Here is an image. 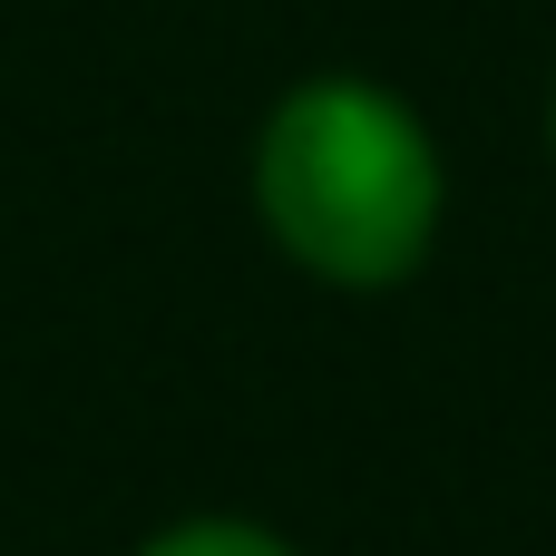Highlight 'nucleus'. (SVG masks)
I'll return each instance as SVG.
<instances>
[{
  "label": "nucleus",
  "instance_id": "obj_1",
  "mask_svg": "<svg viewBox=\"0 0 556 556\" xmlns=\"http://www.w3.org/2000/svg\"><path fill=\"white\" fill-rule=\"evenodd\" d=\"M254 215L313 283L391 293L440 244L450 166L401 88L362 68H313L254 127Z\"/></svg>",
  "mask_w": 556,
  "mask_h": 556
},
{
  "label": "nucleus",
  "instance_id": "obj_2",
  "mask_svg": "<svg viewBox=\"0 0 556 556\" xmlns=\"http://www.w3.org/2000/svg\"><path fill=\"white\" fill-rule=\"evenodd\" d=\"M137 556H303V547L274 538L264 518H176V528H156Z\"/></svg>",
  "mask_w": 556,
  "mask_h": 556
},
{
  "label": "nucleus",
  "instance_id": "obj_3",
  "mask_svg": "<svg viewBox=\"0 0 556 556\" xmlns=\"http://www.w3.org/2000/svg\"><path fill=\"white\" fill-rule=\"evenodd\" d=\"M547 147H556V88H547Z\"/></svg>",
  "mask_w": 556,
  "mask_h": 556
}]
</instances>
